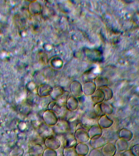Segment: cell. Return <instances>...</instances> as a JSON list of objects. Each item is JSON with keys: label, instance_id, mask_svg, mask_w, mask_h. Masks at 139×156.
I'll return each instance as SVG.
<instances>
[{"label": "cell", "instance_id": "cell-3", "mask_svg": "<svg viewBox=\"0 0 139 156\" xmlns=\"http://www.w3.org/2000/svg\"><path fill=\"white\" fill-rule=\"evenodd\" d=\"M42 147L35 146L29 150V154L30 156H40L42 153Z\"/></svg>", "mask_w": 139, "mask_h": 156}, {"label": "cell", "instance_id": "cell-2", "mask_svg": "<svg viewBox=\"0 0 139 156\" xmlns=\"http://www.w3.org/2000/svg\"><path fill=\"white\" fill-rule=\"evenodd\" d=\"M24 150L20 146H16L11 151L9 156H23Z\"/></svg>", "mask_w": 139, "mask_h": 156}, {"label": "cell", "instance_id": "cell-6", "mask_svg": "<svg viewBox=\"0 0 139 156\" xmlns=\"http://www.w3.org/2000/svg\"><path fill=\"white\" fill-rule=\"evenodd\" d=\"M89 156H101V154L98 150H94L90 152Z\"/></svg>", "mask_w": 139, "mask_h": 156}, {"label": "cell", "instance_id": "cell-1", "mask_svg": "<svg viewBox=\"0 0 139 156\" xmlns=\"http://www.w3.org/2000/svg\"><path fill=\"white\" fill-rule=\"evenodd\" d=\"M116 149L113 146H106L102 150V153L104 156H113L115 154Z\"/></svg>", "mask_w": 139, "mask_h": 156}, {"label": "cell", "instance_id": "cell-4", "mask_svg": "<svg viewBox=\"0 0 139 156\" xmlns=\"http://www.w3.org/2000/svg\"><path fill=\"white\" fill-rule=\"evenodd\" d=\"M64 156H77V152L74 150L66 149L64 150L63 152Z\"/></svg>", "mask_w": 139, "mask_h": 156}, {"label": "cell", "instance_id": "cell-5", "mask_svg": "<svg viewBox=\"0 0 139 156\" xmlns=\"http://www.w3.org/2000/svg\"><path fill=\"white\" fill-rule=\"evenodd\" d=\"M43 156H57V153L52 150L47 149L44 152Z\"/></svg>", "mask_w": 139, "mask_h": 156}, {"label": "cell", "instance_id": "cell-7", "mask_svg": "<svg viewBox=\"0 0 139 156\" xmlns=\"http://www.w3.org/2000/svg\"><path fill=\"white\" fill-rule=\"evenodd\" d=\"M133 154L135 156H139V146H135L132 149Z\"/></svg>", "mask_w": 139, "mask_h": 156}]
</instances>
